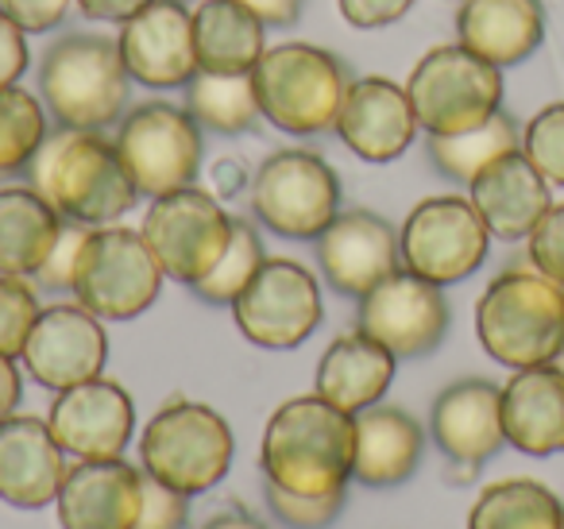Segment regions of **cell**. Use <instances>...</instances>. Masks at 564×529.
I'll return each mask as SVG.
<instances>
[{
  "label": "cell",
  "mask_w": 564,
  "mask_h": 529,
  "mask_svg": "<svg viewBox=\"0 0 564 529\" xmlns=\"http://www.w3.org/2000/svg\"><path fill=\"white\" fill-rule=\"evenodd\" d=\"M487 248H491V233L471 197H425L399 228L402 267L437 287H453L476 274L487 259Z\"/></svg>",
  "instance_id": "8fae6325"
},
{
  "label": "cell",
  "mask_w": 564,
  "mask_h": 529,
  "mask_svg": "<svg viewBox=\"0 0 564 529\" xmlns=\"http://www.w3.org/2000/svg\"><path fill=\"white\" fill-rule=\"evenodd\" d=\"M47 425L58 449L78 460H112L124 456L135 429V406L120 382L97 379L58 390L47 410Z\"/></svg>",
  "instance_id": "e0dca14e"
},
{
  "label": "cell",
  "mask_w": 564,
  "mask_h": 529,
  "mask_svg": "<svg viewBox=\"0 0 564 529\" xmlns=\"http://www.w3.org/2000/svg\"><path fill=\"white\" fill-rule=\"evenodd\" d=\"M553 364H556V367H561V371H564V348L556 352V359H553Z\"/></svg>",
  "instance_id": "c3c4849f"
},
{
  "label": "cell",
  "mask_w": 564,
  "mask_h": 529,
  "mask_svg": "<svg viewBox=\"0 0 564 529\" xmlns=\"http://www.w3.org/2000/svg\"><path fill=\"white\" fill-rule=\"evenodd\" d=\"M476 336L510 371L553 364L564 348V287L538 267L495 274L476 305Z\"/></svg>",
  "instance_id": "3957f363"
},
{
  "label": "cell",
  "mask_w": 564,
  "mask_h": 529,
  "mask_svg": "<svg viewBox=\"0 0 564 529\" xmlns=\"http://www.w3.org/2000/svg\"><path fill=\"white\" fill-rule=\"evenodd\" d=\"M55 506L63 529H132L143 506V472L124 456L78 460Z\"/></svg>",
  "instance_id": "44dd1931"
},
{
  "label": "cell",
  "mask_w": 564,
  "mask_h": 529,
  "mask_svg": "<svg viewBox=\"0 0 564 529\" xmlns=\"http://www.w3.org/2000/svg\"><path fill=\"white\" fill-rule=\"evenodd\" d=\"M314 244H317V267H322L325 282L337 294L356 298V302L368 290H376L387 274H394L402 267L394 225L368 209L337 213V220Z\"/></svg>",
  "instance_id": "ac0fdd59"
},
{
  "label": "cell",
  "mask_w": 564,
  "mask_h": 529,
  "mask_svg": "<svg viewBox=\"0 0 564 529\" xmlns=\"http://www.w3.org/2000/svg\"><path fill=\"white\" fill-rule=\"evenodd\" d=\"M40 287L24 274H0V356L20 359L40 317Z\"/></svg>",
  "instance_id": "e575fe53"
},
{
  "label": "cell",
  "mask_w": 564,
  "mask_h": 529,
  "mask_svg": "<svg viewBox=\"0 0 564 529\" xmlns=\"http://www.w3.org/2000/svg\"><path fill=\"white\" fill-rule=\"evenodd\" d=\"M263 259H267V251H263V240H259L256 225L243 217H232V240H228L220 263L189 290H194L205 305H232L236 298L243 294V287L256 279Z\"/></svg>",
  "instance_id": "836d02e7"
},
{
  "label": "cell",
  "mask_w": 564,
  "mask_h": 529,
  "mask_svg": "<svg viewBox=\"0 0 564 529\" xmlns=\"http://www.w3.org/2000/svg\"><path fill=\"white\" fill-rule=\"evenodd\" d=\"M425 433L399 406H371L356 413L352 479L364 487H399L422 464Z\"/></svg>",
  "instance_id": "4316f807"
},
{
  "label": "cell",
  "mask_w": 564,
  "mask_h": 529,
  "mask_svg": "<svg viewBox=\"0 0 564 529\" xmlns=\"http://www.w3.org/2000/svg\"><path fill=\"white\" fill-rule=\"evenodd\" d=\"M430 433L453 464L479 467L507 444L502 436V387L487 379H460L433 402Z\"/></svg>",
  "instance_id": "7402d4cb"
},
{
  "label": "cell",
  "mask_w": 564,
  "mask_h": 529,
  "mask_svg": "<svg viewBox=\"0 0 564 529\" xmlns=\"http://www.w3.org/2000/svg\"><path fill=\"white\" fill-rule=\"evenodd\" d=\"M28 63H32V51H28V35L12 24L4 12H0V89L20 86Z\"/></svg>",
  "instance_id": "7bdbcfd3"
},
{
  "label": "cell",
  "mask_w": 564,
  "mask_h": 529,
  "mask_svg": "<svg viewBox=\"0 0 564 529\" xmlns=\"http://www.w3.org/2000/svg\"><path fill=\"white\" fill-rule=\"evenodd\" d=\"M267 506L286 529H329L345 510V490L337 495H294L267 483Z\"/></svg>",
  "instance_id": "8d00e7d4"
},
{
  "label": "cell",
  "mask_w": 564,
  "mask_h": 529,
  "mask_svg": "<svg viewBox=\"0 0 564 529\" xmlns=\"http://www.w3.org/2000/svg\"><path fill=\"white\" fill-rule=\"evenodd\" d=\"M94 233L89 225H78V220H66L63 233H58L55 248L47 251L43 267L32 274V282L40 290H51V294H70L74 287V271H78V256H82V244L86 236Z\"/></svg>",
  "instance_id": "74e56055"
},
{
  "label": "cell",
  "mask_w": 564,
  "mask_h": 529,
  "mask_svg": "<svg viewBox=\"0 0 564 529\" xmlns=\"http://www.w3.org/2000/svg\"><path fill=\"white\" fill-rule=\"evenodd\" d=\"M86 20H101V24H124L140 9H148L151 0H74Z\"/></svg>",
  "instance_id": "ee69618b"
},
{
  "label": "cell",
  "mask_w": 564,
  "mask_h": 529,
  "mask_svg": "<svg viewBox=\"0 0 564 529\" xmlns=\"http://www.w3.org/2000/svg\"><path fill=\"white\" fill-rule=\"evenodd\" d=\"M194 51L205 74H251L267 51V24L243 0H197Z\"/></svg>",
  "instance_id": "83f0119b"
},
{
  "label": "cell",
  "mask_w": 564,
  "mask_h": 529,
  "mask_svg": "<svg viewBox=\"0 0 564 529\" xmlns=\"http://www.w3.org/2000/svg\"><path fill=\"white\" fill-rule=\"evenodd\" d=\"M502 436L525 456L564 452V371L556 364L522 367L502 387Z\"/></svg>",
  "instance_id": "cb8c5ba5"
},
{
  "label": "cell",
  "mask_w": 564,
  "mask_h": 529,
  "mask_svg": "<svg viewBox=\"0 0 564 529\" xmlns=\"http://www.w3.org/2000/svg\"><path fill=\"white\" fill-rule=\"evenodd\" d=\"M468 529H564V503L538 479H502L476 498Z\"/></svg>",
  "instance_id": "f546056e"
},
{
  "label": "cell",
  "mask_w": 564,
  "mask_h": 529,
  "mask_svg": "<svg viewBox=\"0 0 564 529\" xmlns=\"http://www.w3.org/2000/svg\"><path fill=\"white\" fill-rule=\"evenodd\" d=\"M47 105L24 86L0 89V179L24 174L47 140Z\"/></svg>",
  "instance_id": "d6a6232c"
},
{
  "label": "cell",
  "mask_w": 564,
  "mask_h": 529,
  "mask_svg": "<svg viewBox=\"0 0 564 529\" xmlns=\"http://www.w3.org/2000/svg\"><path fill=\"white\" fill-rule=\"evenodd\" d=\"M267 28H294L302 20L306 0H243Z\"/></svg>",
  "instance_id": "f6af8a7d"
},
{
  "label": "cell",
  "mask_w": 564,
  "mask_h": 529,
  "mask_svg": "<svg viewBox=\"0 0 564 529\" xmlns=\"http://www.w3.org/2000/svg\"><path fill=\"white\" fill-rule=\"evenodd\" d=\"M251 213L282 240H317L340 213L337 171L317 151H274L251 179Z\"/></svg>",
  "instance_id": "9c48e42d"
},
{
  "label": "cell",
  "mask_w": 564,
  "mask_h": 529,
  "mask_svg": "<svg viewBox=\"0 0 564 529\" xmlns=\"http://www.w3.org/2000/svg\"><path fill=\"white\" fill-rule=\"evenodd\" d=\"M66 220L32 186L0 190V274L32 279L55 248Z\"/></svg>",
  "instance_id": "f1b7e54d"
},
{
  "label": "cell",
  "mask_w": 564,
  "mask_h": 529,
  "mask_svg": "<svg viewBox=\"0 0 564 529\" xmlns=\"http://www.w3.org/2000/svg\"><path fill=\"white\" fill-rule=\"evenodd\" d=\"M525 244H530V263L564 287V202L549 205V213L525 236Z\"/></svg>",
  "instance_id": "f35d334b"
},
{
  "label": "cell",
  "mask_w": 564,
  "mask_h": 529,
  "mask_svg": "<svg viewBox=\"0 0 564 529\" xmlns=\"http://www.w3.org/2000/svg\"><path fill=\"white\" fill-rule=\"evenodd\" d=\"M120 58L132 86L186 89L197 74L194 51V9L182 0H151L132 20L120 24Z\"/></svg>",
  "instance_id": "2e32d148"
},
{
  "label": "cell",
  "mask_w": 564,
  "mask_h": 529,
  "mask_svg": "<svg viewBox=\"0 0 564 529\" xmlns=\"http://www.w3.org/2000/svg\"><path fill=\"white\" fill-rule=\"evenodd\" d=\"M445 287L399 267L360 298V333L379 341L394 359H422L437 352L448 333Z\"/></svg>",
  "instance_id": "5bb4252c"
},
{
  "label": "cell",
  "mask_w": 564,
  "mask_h": 529,
  "mask_svg": "<svg viewBox=\"0 0 564 529\" xmlns=\"http://www.w3.org/2000/svg\"><path fill=\"white\" fill-rule=\"evenodd\" d=\"M471 205L484 217L487 233L495 240H525V236L538 228V220L549 213L553 194H549V182L541 179V171L518 151H507L495 163H487L476 179L468 182Z\"/></svg>",
  "instance_id": "603a6c76"
},
{
  "label": "cell",
  "mask_w": 564,
  "mask_h": 529,
  "mask_svg": "<svg viewBox=\"0 0 564 529\" xmlns=\"http://www.w3.org/2000/svg\"><path fill=\"white\" fill-rule=\"evenodd\" d=\"M545 40L541 0H460L456 43L507 71L533 55Z\"/></svg>",
  "instance_id": "d4e9b609"
},
{
  "label": "cell",
  "mask_w": 564,
  "mask_h": 529,
  "mask_svg": "<svg viewBox=\"0 0 564 529\" xmlns=\"http://www.w3.org/2000/svg\"><path fill=\"white\" fill-rule=\"evenodd\" d=\"M228 310L243 341L267 352H291L306 344L325 313L317 279L294 259H263L256 279Z\"/></svg>",
  "instance_id": "4fadbf2b"
},
{
  "label": "cell",
  "mask_w": 564,
  "mask_h": 529,
  "mask_svg": "<svg viewBox=\"0 0 564 529\" xmlns=\"http://www.w3.org/2000/svg\"><path fill=\"white\" fill-rule=\"evenodd\" d=\"M140 233L166 279L197 287L220 263L228 240H232V213L213 194L186 186L155 197Z\"/></svg>",
  "instance_id": "7c38bea8"
},
{
  "label": "cell",
  "mask_w": 564,
  "mask_h": 529,
  "mask_svg": "<svg viewBox=\"0 0 564 529\" xmlns=\"http://www.w3.org/2000/svg\"><path fill=\"white\" fill-rule=\"evenodd\" d=\"M399 359L383 348L379 341H371L368 333H345L325 348L322 364L314 375V395H322L325 402H333L345 413H364L371 406L383 402L387 387L394 379Z\"/></svg>",
  "instance_id": "484cf974"
},
{
  "label": "cell",
  "mask_w": 564,
  "mask_h": 529,
  "mask_svg": "<svg viewBox=\"0 0 564 529\" xmlns=\"http://www.w3.org/2000/svg\"><path fill=\"white\" fill-rule=\"evenodd\" d=\"M340 17L356 32H379V28H391L414 9V0H337Z\"/></svg>",
  "instance_id": "b9f144b4"
},
{
  "label": "cell",
  "mask_w": 564,
  "mask_h": 529,
  "mask_svg": "<svg viewBox=\"0 0 564 529\" xmlns=\"http://www.w3.org/2000/svg\"><path fill=\"white\" fill-rule=\"evenodd\" d=\"M117 151L140 197H163L194 186L202 171V128L186 109L166 101H143L120 117Z\"/></svg>",
  "instance_id": "30bf717a"
},
{
  "label": "cell",
  "mask_w": 564,
  "mask_h": 529,
  "mask_svg": "<svg viewBox=\"0 0 564 529\" xmlns=\"http://www.w3.org/2000/svg\"><path fill=\"white\" fill-rule=\"evenodd\" d=\"M163 279L166 274L151 256L143 233L124 225H101L82 244L70 294L101 321H135L155 305Z\"/></svg>",
  "instance_id": "ba28073f"
},
{
  "label": "cell",
  "mask_w": 564,
  "mask_h": 529,
  "mask_svg": "<svg viewBox=\"0 0 564 529\" xmlns=\"http://www.w3.org/2000/svg\"><path fill=\"white\" fill-rule=\"evenodd\" d=\"M202 529H267L259 518H251V514H243V510H225V514H217V518H209Z\"/></svg>",
  "instance_id": "7dc6e473"
},
{
  "label": "cell",
  "mask_w": 564,
  "mask_h": 529,
  "mask_svg": "<svg viewBox=\"0 0 564 529\" xmlns=\"http://www.w3.org/2000/svg\"><path fill=\"white\" fill-rule=\"evenodd\" d=\"M70 4L74 0H0V12H4L24 35H43L63 24Z\"/></svg>",
  "instance_id": "60d3db41"
},
{
  "label": "cell",
  "mask_w": 564,
  "mask_h": 529,
  "mask_svg": "<svg viewBox=\"0 0 564 529\" xmlns=\"http://www.w3.org/2000/svg\"><path fill=\"white\" fill-rule=\"evenodd\" d=\"M182 4H189V0H182Z\"/></svg>",
  "instance_id": "681fc988"
},
{
  "label": "cell",
  "mask_w": 564,
  "mask_h": 529,
  "mask_svg": "<svg viewBox=\"0 0 564 529\" xmlns=\"http://www.w3.org/2000/svg\"><path fill=\"white\" fill-rule=\"evenodd\" d=\"M417 132H422V125L414 117L406 86L383 78V74L352 78L348 101L337 120V136L356 159H364V163H394L399 155H406Z\"/></svg>",
  "instance_id": "d6986e66"
},
{
  "label": "cell",
  "mask_w": 564,
  "mask_h": 529,
  "mask_svg": "<svg viewBox=\"0 0 564 529\" xmlns=\"http://www.w3.org/2000/svg\"><path fill=\"white\" fill-rule=\"evenodd\" d=\"M522 155L541 171L549 186H564V101H553L522 128Z\"/></svg>",
  "instance_id": "d590c367"
},
{
  "label": "cell",
  "mask_w": 564,
  "mask_h": 529,
  "mask_svg": "<svg viewBox=\"0 0 564 529\" xmlns=\"http://www.w3.org/2000/svg\"><path fill=\"white\" fill-rule=\"evenodd\" d=\"M186 518H189V495L163 487V483L143 472V506L132 529H186Z\"/></svg>",
  "instance_id": "ab89813d"
},
{
  "label": "cell",
  "mask_w": 564,
  "mask_h": 529,
  "mask_svg": "<svg viewBox=\"0 0 564 529\" xmlns=\"http://www.w3.org/2000/svg\"><path fill=\"white\" fill-rule=\"evenodd\" d=\"M259 117L286 136L337 132L352 74L333 51L314 43H279L259 55L251 71Z\"/></svg>",
  "instance_id": "277c9868"
},
{
  "label": "cell",
  "mask_w": 564,
  "mask_h": 529,
  "mask_svg": "<svg viewBox=\"0 0 564 529\" xmlns=\"http://www.w3.org/2000/svg\"><path fill=\"white\" fill-rule=\"evenodd\" d=\"M105 359H109V336L101 317H94L78 302H55L40 310L32 336L20 352L28 379L55 395L97 379L105 371Z\"/></svg>",
  "instance_id": "9a60e30c"
},
{
  "label": "cell",
  "mask_w": 564,
  "mask_h": 529,
  "mask_svg": "<svg viewBox=\"0 0 564 529\" xmlns=\"http://www.w3.org/2000/svg\"><path fill=\"white\" fill-rule=\"evenodd\" d=\"M66 452L58 449L47 418L12 413L0 421V498L17 510H43L66 483Z\"/></svg>",
  "instance_id": "ffe728a7"
},
{
  "label": "cell",
  "mask_w": 564,
  "mask_h": 529,
  "mask_svg": "<svg viewBox=\"0 0 564 529\" xmlns=\"http://www.w3.org/2000/svg\"><path fill=\"white\" fill-rule=\"evenodd\" d=\"M356 418L325 402L322 395H299L271 413L259 441V467L267 483L294 495H337L352 479Z\"/></svg>",
  "instance_id": "6da1fadb"
},
{
  "label": "cell",
  "mask_w": 564,
  "mask_h": 529,
  "mask_svg": "<svg viewBox=\"0 0 564 529\" xmlns=\"http://www.w3.org/2000/svg\"><path fill=\"white\" fill-rule=\"evenodd\" d=\"M20 395H24V375H20L17 359L0 356V421L17 413Z\"/></svg>",
  "instance_id": "bcb514c9"
},
{
  "label": "cell",
  "mask_w": 564,
  "mask_h": 529,
  "mask_svg": "<svg viewBox=\"0 0 564 529\" xmlns=\"http://www.w3.org/2000/svg\"><path fill=\"white\" fill-rule=\"evenodd\" d=\"M522 148V128L507 117V112H495L487 125L471 128L460 136H425V155H430L433 171L448 182H464L468 186L487 163H495L507 151Z\"/></svg>",
  "instance_id": "4dcf8cb0"
},
{
  "label": "cell",
  "mask_w": 564,
  "mask_h": 529,
  "mask_svg": "<svg viewBox=\"0 0 564 529\" xmlns=\"http://www.w3.org/2000/svg\"><path fill=\"white\" fill-rule=\"evenodd\" d=\"M128 66L117 40L94 32L58 35L40 63V97L58 128H101L120 125L128 109Z\"/></svg>",
  "instance_id": "5b68a950"
},
{
  "label": "cell",
  "mask_w": 564,
  "mask_h": 529,
  "mask_svg": "<svg viewBox=\"0 0 564 529\" xmlns=\"http://www.w3.org/2000/svg\"><path fill=\"white\" fill-rule=\"evenodd\" d=\"M28 186L47 197L63 220L101 228L135 209L140 190L120 163L117 140L94 128H55L28 166Z\"/></svg>",
  "instance_id": "7a4b0ae2"
},
{
  "label": "cell",
  "mask_w": 564,
  "mask_h": 529,
  "mask_svg": "<svg viewBox=\"0 0 564 529\" xmlns=\"http://www.w3.org/2000/svg\"><path fill=\"white\" fill-rule=\"evenodd\" d=\"M186 112L202 132L240 136L259 120V101L251 74H205L197 71L186 82Z\"/></svg>",
  "instance_id": "1f68e13d"
},
{
  "label": "cell",
  "mask_w": 564,
  "mask_h": 529,
  "mask_svg": "<svg viewBox=\"0 0 564 529\" xmlns=\"http://www.w3.org/2000/svg\"><path fill=\"white\" fill-rule=\"evenodd\" d=\"M406 94L425 136H460L502 109V71L460 43H441L417 58Z\"/></svg>",
  "instance_id": "52a82bcc"
},
{
  "label": "cell",
  "mask_w": 564,
  "mask_h": 529,
  "mask_svg": "<svg viewBox=\"0 0 564 529\" xmlns=\"http://www.w3.org/2000/svg\"><path fill=\"white\" fill-rule=\"evenodd\" d=\"M232 429L205 402H166L140 436V464L151 479L182 495L217 487L232 467Z\"/></svg>",
  "instance_id": "8992f818"
}]
</instances>
